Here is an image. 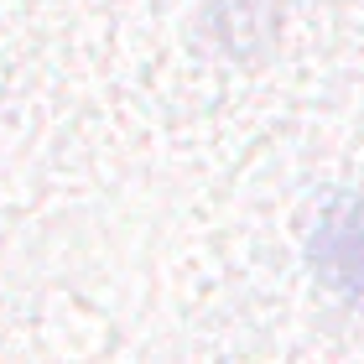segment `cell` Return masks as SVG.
<instances>
[{"mask_svg": "<svg viewBox=\"0 0 364 364\" xmlns=\"http://www.w3.org/2000/svg\"><path fill=\"white\" fill-rule=\"evenodd\" d=\"M312 266L333 291L364 302V188L338 198L333 208L318 219L312 235Z\"/></svg>", "mask_w": 364, "mask_h": 364, "instance_id": "1", "label": "cell"}]
</instances>
